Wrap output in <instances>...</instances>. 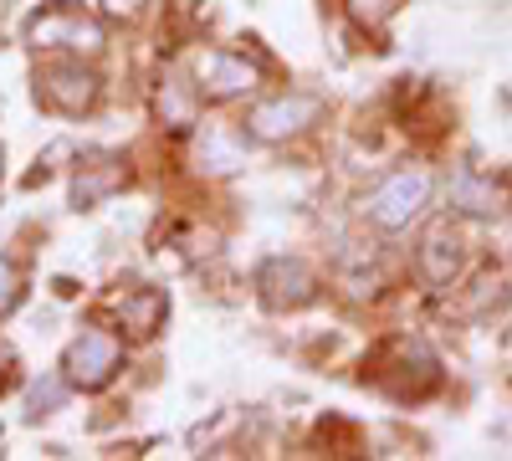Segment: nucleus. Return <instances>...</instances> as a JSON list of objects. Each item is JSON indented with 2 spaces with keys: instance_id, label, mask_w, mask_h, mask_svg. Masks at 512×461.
<instances>
[{
  "instance_id": "obj_1",
  "label": "nucleus",
  "mask_w": 512,
  "mask_h": 461,
  "mask_svg": "<svg viewBox=\"0 0 512 461\" xmlns=\"http://www.w3.org/2000/svg\"><path fill=\"white\" fill-rule=\"evenodd\" d=\"M425 205H431V170H395L390 180H384L374 195H369V221L374 226H384V231H400V226H410Z\"/></svg>"
},
{
  "instance_id": "obj_2",
  "label": "nucleus",
  "mask_w": 512,
  "mask_h": 461,
  "mask_svg": "<svg viewBox=\"0 0 512 461\" xmlns=\"http://www.w3.org/2000/svg\"><path fill=\"white\" fill-rule=\"evenodd\" d=\"M118 364H123L118 339H113V333H98V328H93V333H82V339L67 349V359H62L72 390H103L113 374H118Z\"/></svg>"
},
{
  "instance_id": "obj_3",
  "label": "nucleus",
  "mask_w": 512,
  "mask_h": 461,
  "mask_svg": "<svg viewBox=\"0 0 512 461\" xmlns=\"http://www.w3.org/2000/svg\"><path fill=\"white\" fill-rule=\"evenodd\" d=\"M31 36V47H67V52H103V31L93 16H82V11H67V6H52V11H41L31 16L26 26Z\"/></svg>"
},
{
  "instance_id": "obj_4",
  "label": "nucleus",
  "mask_w": 512,
  "mask_h": 461,
  "mask_svg": "<svg viewBox=\"0 0 512 461\" xmlns=\"http://www.w3.org/2000/svg\"><path fill=\"white\" fill-rule=\"evenodd\" d=\"M41 98H47L57 113H82L98 103V77L82 72L77 62H57L41 72Z\"/></svg>"
},
{
  "instance_id": "obj_5",
  "label": "nucleus",
  "mask_w": 512,
  "mask_h": 461,
  "mask_svg": "<svg viewBox=\"0 0 512 461\" xmlns=\"http://www.w3.org/2000/svg\"><path fill=\"white\" fill-rule=\"evenodd\" d=\"M313 118H318V103H313V98H272V103H262V108H251L246 129H251L256 139L277 144V139H287V134H297V129H308Z\"/></svg>"
},
{
  "instance_id": "obj_6",
  "label": "nucleus",
  "mask_w": 512,
  "mask_h": 461,
  "mask_svg": "<svg viewBox=\"0 0 512 461\" xmlns=\"http://www.w3.org/2000/svg\"><path fill=\"white\" fill-rule=\"evenodd\" d=\"M262 292H267V303L272 308H303L308 298H313V272H308V262H297V257H277V262H267L262 267Z\"/></svg>"
},
{
  "instance_id": "obj_7",
  "label": "nucleus",
  "mask_w": 512,
  "mask_h": 461,
  "mask_svg": "<svg viewBox=\"0 0 512 461\" xmlns=\"http://www.w3.org/2000/svg\"><path fill=\"white\" fill-rule=\"evenodd\" d=\"M256 82H262V67L236 57V52H216V57H205V67H200L205 98H236V93H251Z\"/></svg>"
},
{
  "instance_id": "obj_8",
  "label": "nucleus",
  "mask_w": 512,
  "mask_h": 461,
  "mask_svg": "<svg viewBox=\"0 0 512 461\" xmlns=\"http://www.w3.org/2000/svg\"><path fill=\"white\" fill-rule=\"evenodd\" d=\"M456 267H461V241H456V231L441 221V226L425 231V246H420V272H425V282L446 287V282L456 277Z\"/></svg>"
},
{
  "instance_id": "obj_9",
  "label": "nucleus",
  "mask_w": 512,
  "mask_h": 461,
  "mask_svg": "<svg viewBox=\"0 0 512 461\" xmlns=\"http://www.w3.org/2000/svg\"><path fill=\"white\" fill-rule=\"evenodd\" d=\"M118 318L134 328V333H154L159 318H164V292L159 287H134L118 298Z\"/></svg>"
},
{
  "instance_id": "obj_10",
  "label": "nucleus",
  "mask_w": 512,
  "mask_h": 461,
  "mask_svg": "<svg viewBox=\"0 0 512 461\" xmlns=\"http://www.w3.org/2000/svg\"><path fill=\"white\" fill-rule=\"evenodd\" d=\"M123 175H128V170H123L118 159H93V164H88V175H77V185H72V200H77V205H93L98 195L118 190V185H123Z\"/></svg>"
},
{
  "instance_id": "obj_11",
  "label": "nucleus",
  "mask_w": 512,
  "mask_h": 461,
  "mask_svg": "<svg viewBox=\"0 0 512 461\" xmlns=\"http://www.w3.org/2000/svg\"><path fill=\"white\" fill-rule=\"evenodd\" d=\"M456 205H461V211H472V216H492V211H497V190H492V180L461 175V180H456Z\"/></svg>"
},
{
  "instance_id": "obj_12",
  "label": "nucleus",
  "mask_w": 512,
  "mask_h": 461,
  "mask_svg": "<svg viewBox=\"0 0 512 461\" xmlns=\"http://www.w3.org/2000/svg\"><path fill=\"white\" fill-rule=\"evenodd\" d=\"M21 303V267L11 257H0V313H11Z\"/></svg>"
},
{
  "instance_id": "obj_13",
  "label": "nucleus",
  "mask_w": 512,
  "mask_h": 461,
  "mask_svg": "<svg viewBox=\"0 0 512 461\" xmlns=\"http://www.w3.org/2000/svg\"><path fill=\"white\" fill-rule=\"evenodd\" d=\"M349 11H354V21H364V26H379L384 16L395 11V0H349Z\"/></svg>"
},
{
  "instance_id": "obj_14",
  "label": "nucleus",
  "mask_w": 512,
  "mask_h": 461,
  "mask_svg": "<svg viewBox=\"0 0 512 461\" xmlns=\"http://www.w3.org/2000/svg\"><path fill=\"white\" fill-rule=\"evenodd\" d=\"M98 11L113 16V21H128V16H139V11H144V0H98Z\"/></svg>"
},
{
  "instance_id": "obj_15",
  "label": "nucleus",
  "mask_w": 512,
  "mask_h": 461,
  "mask_svg": "<svg viewBox=\"0 0 512 461\" xmlns=\"http://www.w3.org/2000/svg\"><path fill=\"white\" fill-rule=\"evenodd\" d=\"M62 400V385H36V395H31V405L41 410V405H57Z\"/></svg>"
},
{
  "instance_id": "obj_16",
  "label": "nucleus",
  "mask_w": 512,
  "mask_h": 461,
  "mask_svg": "<svg viewBox=\"0 0 512 461\" xmlns=\"http://www.w3.org/2000/svg\"><path fill=\"white\" fill-rule=\"evenodd\" d=\"M6 380H11V349H0V390H6Z\"/></svg>"
}]
</instances>
